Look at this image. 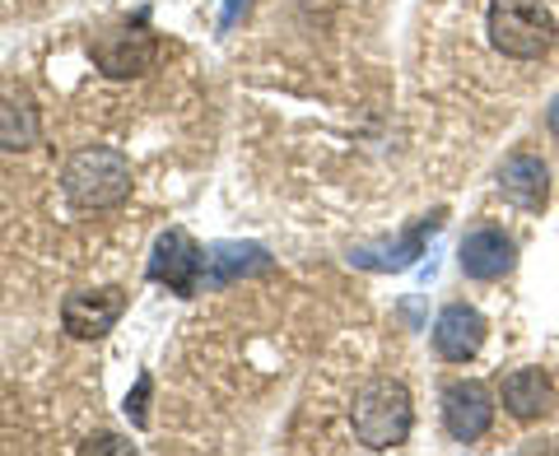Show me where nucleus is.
<instances>
[{"label": "nucleus", "instance_id": "f257e3e1", "mask_svg": "<svg viewBox=\"0 0 559 456\" xmlns=\"http://www.w3.org/2000/svg\"><path fill=\"white\" fill-rule=\"evenodd\" d=\"M61 191L80 215H98V209H117L131 196V164L127 154L112 145H90L80 154H70V164L61 172Z\"/></svg>", "mask_w": 559, "mask_h": 456}, {"label": "nucleus", "instance_id": "f03ea898", "mask_svg": "<svg viewBox=\"0 0 559 456\" xmlns=\"http://www.w3.org/2000/svg\"><path fill=\"white\" fill-rule=\"evenodd\" d=\"M355 437L369 452H388V447H401L411 437V424H415V410H411V392L401 387L392 377H378L369 382L359 396H355Z\"/></svg>", "mask_w": 559, "mask_h": 456}, {"label": "nucleus", "instance_id": "7ed1b4c3", "mask_svg": "<svg viewBox=\"0 0 559 456\" xmlns=\"http://www.w3.org/2000/svg\"><path fill=\"white\" fill-rule=\"evenodd\" d=\"M489 43L513 61H536L555 47L559 28L540 0H489Z\"/></svg>", "mask_w": 559, "mask_h": 456}, {"label": "nucleus", "instance_id": "20e7f679", "mask_svg": "<svg viewBox=\"0 0 559 456\" xmlns=\"http://www.w3.org/2000/svg\"><path fill=\"white\" fill-rule=\"evenodd\" d=\"M150 279L154 285H168L173 293L191 298L205 279V248L187 233V228H168V233H159V242H154Z\"/></svg>", "mask_w": 559, "mask_h": 456}, {"label": "nucleus", "instance_id": "39448f33", "mask_svg": "<svg viewBox=\"0 0 559 456\" xmlns=\"http://www.w3.org/2000/svg\"><path fill=\"white\" fill-rule=\"evenodd\" d=\"M90 57L108 80H135L159 61V38L145 28H108L90 43Z\"/></svg>", "mask_w": 559, "mask_h": 456}, {"label": "nucleus", "instance_id": "423d86ee", "mask_svg": "<svg viewBox=\"0 0 559 456\" xmlns=\"http://www.w3.org/2000/svg\"><path fill=\"white\" fill-rule=\"evenodd\" d=\"M121 312H127V289H80L61 303V326L75 340H98L121 322Z\"/></svg>", "mask_w": 559, "mask_h": 456}, {"label": "nucleus", "instance_id": "0eeeda50", "mask_svg": "<svg viewBox=\"0 0 559 456\" xmlns=\"http://www.w3.org/2000/svg\"><path fill=\"white\" fill-rule=\"evenodd\" d=\"M443 424L457 443H476L495 424V400L485 382H448L443 387Z\"/></svg>", "mask_w": 559, "mask_h": 456}, {"label": "nucleus", "instance_id": "6e6552de", "mask_svg": "<svg viewBox=\"0 0 559 456\" xmlns=\"http://www.w3.org/2000/svg\"><path fill=\"white\" fill-rule=\"evenodd\" d=\"M489 336V326L476 308H466V303H452L439 312V322H433V349H439V359L448 363H466V359H476L480 355V345Z\"/></svg>", "mask_w": 559, "mask_h": 456}, {"label": "nucleus", "instance_id": "1a4fd4ad", "mask_svg": "<svg viewBox=\"0 0 559 456\" xmlns=\"http://www.w3.org/2000/svg\"><path fill=\"white\" fill-rule=\"evenodd\" d=\"M499 191H503V196H509L518 209H527V215H540V209H546V201H550V172H546V164H540L536 154L518 149V154H509V159H503V168H499Z\"/></svg>", "mask_w": 559, "mask_h": 456}, {"label": "nucleus", "instance_id": "9d476101", "mask_svg": "<svg viewBox=\"0 0 559 456\" xmlns=\"http://www.w3.org/2000/svg\"><path fill=\"white\" fill-rule=\"evenodd\" d=\"M439 228H443V209H433V215L415 219L411 233H401L388 248H359V252H349V261L364 271H406V266H415V256L425 252V242L439 233Z\"/></svg>", "mask_w": 559, "mask_h": 456}, {"label": "nucleus", "instance_id": "9b49d317", "mask_svg": "<svg viewBox=\"0 0 559 456\" xmlns=\"http://www.w3.org/2000/svg\"><path fill=\"white\" fill-rule=\"evenodd\" d=\"M513 261H518V248L503 228H476L462 242V271L471 279H499L513 271Z\"/></svg>", "mask_w": 559, "mask_h": 456}, {"label": "nucleus", "instance_id": "f8f14e48", "mask_svg": "<svg viewBox=\"0 0 559 456\" xmlns=\"http://www.w3.org/2000/svg\"><path fill=\"white\" fill-rule=\"evenodd\" d=\"M555 382L540 373V368H518V373L503 377V410H509L513 419H522V424H532V419L550 415L555 410Z\"/></svg>", "mask_w": 559, "mask_h": 456}, {"label": "nucleus", "instance_id": "ddd939ff", "mask_svg": "<svg viewBox=\"0 0 559 456\" xmlns=\"http://www.w3.org/2000/svg\"><path fill=\"white\" fill-rule=\"evenodd\" d=\"M271 271V256L266 248H257V242H215V248L205 252V285L219 289V285H234L242 275H261Z\"/></svg>", "mask_w": 559, "mask_h": 456}, {"label": "nucleus", "instance_id": "4468645a", "mask_svg": "<svg viewBox=\"0 0 559 456\" xmlns=\"http://www.w3.org/2000/svg\"><path fill=\"white\" fill-rule=\"evenodd\" d=\"M38 112L28 108V103H14V98H0V149L20 154V149H33L38 145Z\"/></svg>", "mask_w": 559, "mask_h": 456}, {"label": "nucleus", "instance_id": "2eb2a0df", "mask_svg": "<svg viewBox=\"0 0 559 456\" xmlns=\"http://www.w3.org/2000/svg\"><path fill=\"white\" fill-rule=\"evenodd\" d=\"M145 406H150V377L140 373V377H135V392L127 396V419H131L135 429H145V419H150V410H145Z\"/></svg>", "mask_w": 559, "mask_h": 456}, {"label": "nucleus", "instance_id": "dca6fc26", "mask_svg": "<svg viewBox=\"0 0 559 456\" xmlns=\"http://www.w3.org/2000/svg\"><path fill=\"white\" fill-rule=\"evenodd\" d=\"M84 452H131V443H121V437H112V433H103L98 443H90Z\"/></svg>", "mask_w": 559, "mask_h": 456}, {"label": "nucleus", "instance_id": "f3484780", "mask_svg": "<svg viewBox=\"0 0 559 456\" xmlns=\"http://www.w3.org/2000/svg\"><path fill=\"white\" fill-rule=\"evenodd\" d=\"M242 5H248V0H229V10H224V28H229V24L238 20V10H242Z\"/></svg>", "mask_w": 559, "mask_h": 456}, {"label": "nucleus", "instance_id": "a211bd4d", "mask_svg": "<svg viewBox=\"0 0 559 456\" xmlns=\"http://www.w3.org/2000/svg\"><path fill=\"white\" fill-rule=\"evenodd\" d=\"M550 131H555V135H559V98H555V103H550Z\"/></svg>", "mask_w": 559, "mask_h": 456}]
</instances>
